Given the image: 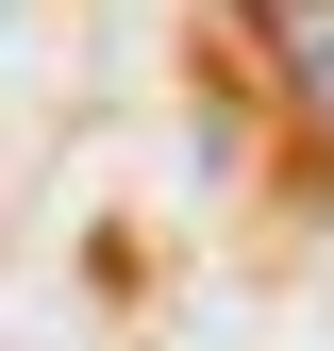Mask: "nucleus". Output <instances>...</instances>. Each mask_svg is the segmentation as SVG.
I'll use <instances>...</instances> for the list:
<instances>
[{"label": "nucleus", "mask_w": 334, "mask_h": 351, "mask_svg": "<svg viewBox=\"0 0 334 351\" xmlns=\"http://www.w3.org/2000/svg\"><path fill=\"white\" fill-rule=\"evenodd\" d=\"M250 17H268V0H250Z\"/></svg>", "instance_id": "2"}, {"label": "nucleus", "mask_w": 334, "mask_h": 351, "mask_svg": "<svg viewBox=\"0 0 334 351\" xmlns=\"http://www.w3.org/2000/svg\"><path fill=\"white\" fill-rule=\"evenodd\" d=\"M268 67L301 101V134H334V0H268Z\"/></svg>", "instance_id": "1"}]
</instances>
